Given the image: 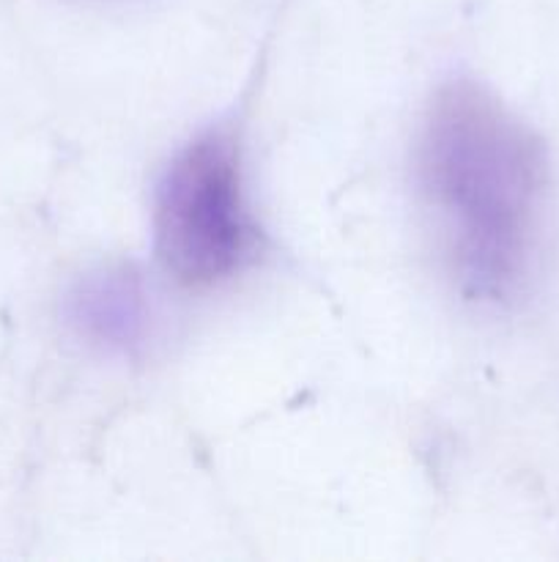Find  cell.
<instances>
[{"instance_id":"6da1fadb","label":"cell","mask_w":559,"mask_h":562,"mask_svg":"<svg viewBox=\"0 0 559 562\" xmlns=\"http://www.w3.org/2000/svg\"><path fill=\"white\" fill-rule=\"evenodd\" d=\"M414 170L466 300H515L535 263L546 198L535 132L477 82H447L422 119Z\"/></svg>"},{"instance_id":"7a4b0ae2","label":"cell","mask_w":559,"mask_h":562,"mask_svg":"<svg viewBox=\"0 0 559 562\" xmlns=\"http://www.w3.org/2000/svg\"><path fill=\"white\" fill-rule=\"evenodd\" d=\"M258 247L241 143L217 126L186 143L153 195V250L175 283L208 289L233 278Z\"/></svg>"},{"instance_id":"3957f363","label":"cell","mask_w":559,"mask_h":562,"mask_svg":"<svg viewBox=\"0 0 559 562\" xmlns=\"http://www.w3.org/2000/svg\"><path fill=\"white\" fill-rule=\"evenodd\" d=\"M75 305L77 318L104 338H129L140 324V300L124 274H104V280L85 285Z\"/></svg>"}]
</instances>
